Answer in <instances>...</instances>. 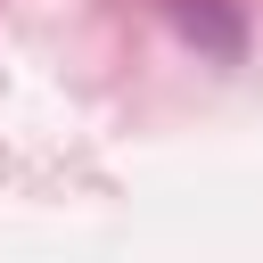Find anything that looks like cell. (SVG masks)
Wrapping results in <instances>:
<instances>
[{"label":"cell","instance_id":"obj_1","mask_svg":"<svg viewBox=\"0 0 263 263\" xmlns=\"http://www.w3.org/2000/svg\"><path fill=\"white\" fill-rule=\"evenodd\" d=\"M173 16H181L189 33H205V49H214V58H238V16H222L214 0H173Z\"/></svg>","mask_w":263,"mask_h":263}]
</instances>
